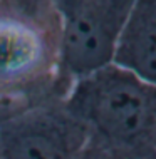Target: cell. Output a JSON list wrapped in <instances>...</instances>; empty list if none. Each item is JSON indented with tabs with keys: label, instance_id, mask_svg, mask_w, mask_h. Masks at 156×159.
Returning a JSON list of instances; mask_svg holds the SVG:
<instances>
[{
	"label": "cell",
	"instance_id": "1",
	"mask_svg": "<svg viewBox=\"0 0 156 159\" xmlns=\"http://www.w3.org/2000/svg\"><path fill=\"white\" fill-rule=\"evenodd\" d=\"M72 80L52 0H0V122L64 99Z\"/></svg>",
	"mask_w": 156,
	"mask_h": 159
},
{
	"label": "cell",
	"instance_id": "2",
	"mask_svg": "<svg viewBox=\"0 0 156 159\" xmlns=\"http://www.w3.org/2000/svg\"><path fill=\"white\" fill-rule=\"evenodd\" d=\"M64 106L119 159L156 157V84L114 64L76 77Z\"/></svg>",
	"mask_w": 156,
	"mask_h": 159
},
{
	"label": "cell",
	"instance_id": "3",
	"mask_svg": "<svg viewBox=\"0 0 156 159\" xmlns=\"http://www.w3.org/2000/svg\"><path fill=\"white\" fill-rule=\"evenodd\" d=\"M62 35V62L72 79L111 62L134 0H52Z\"/></svg>",
	"mask_w": 156,
	"mask_h": 159
},
{
	"label": "cell",
	"instance_id": "4",
	"mask_svg": "<svg viewBox=\"0 0 156 159\" xmlns=\"http://www.w3.org/2000/svg\"><path fill=\"white\" fill-rule=\"evenodd\" d=\"M87 131L64 106L52 101L0 122L2 159H74Z\"/></svg>",
	"mask_w": 156,
	"mask_h": 159
},
{
	"label": "cell",
	"instance_id": "5",
	"mask_svg": "<svg viewBox=\"0 0 156 159\" xmlns=\"http://www.w3.org/2000/svg\"><path fill=\"white\" fill-rule=\"evenodd\" d=\"M111 64L156 84V0H134L116 37Z\"/></svg>",
	"mask_w": 156,
	"mask_h": 159
},
{
	"label": "cell",
	"instance_id": "6",
	"mask_svg": "<svg viewBox=\"0 0 156 159\" xmlns=\"http://www.w3.org/2000/svg\"><path fill=\"white\" fill-rule=\"evenodd\" d=\"M74 159H119V157L114 152H111L109 149H106L104 146L87 137L86 144L81 148V151L76 154Z\"/></svg>",
	"mask_w": 156,
	"mask_h": 159
},
{
	"label": "cell",
	"instance_id": "7",
	"mask_svg": "<svg viewBox=\"0 0 156 159\" xmlns=\"http://www.w3.org/2000/svg\"><path fill=\"white\" fill-rule=\"evenodd\" d=\"M149 159H156V157H149Z\"/></svg>",
	"mask_w": 156,
	"mask_h": 159
},
{
	"label": "cell",
	"instance_id": "8",
	"mask_svg": "<svg viewBox=\"0 0 156 159\" xmlns=\"http://www.w3.org/2000/svg\"><path fill=\"white\" fill-rule=\"evenodd\" d=\"M0 159H2V156H0Z\"/></svg>",
	"mask_w": 156,
	"mask_h": 159
}]
</instances>
